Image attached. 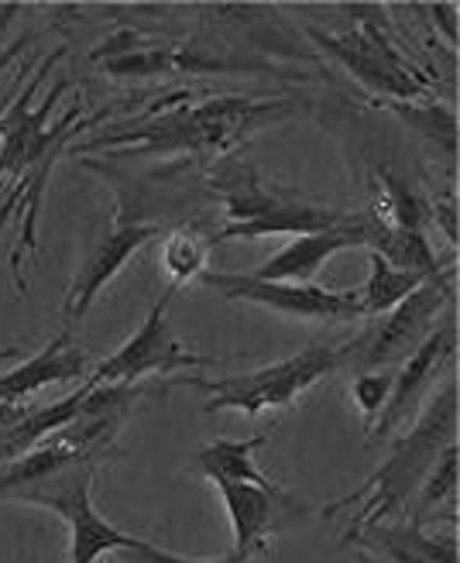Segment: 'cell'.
Here are the masks:
<instances>
[{"mask_svg": "<svg viewBox=\"0 0 460 563\" xmlns=\"http://www.w3.org/2000/svg\"><path fill=\"white\" fill-rule=\"evenodd\" d=\"M293 107L285 100L254 97H210L186 100L179 107L145 114L141 121L113 124L90 141H83L76 155L90 152H124V155H227L244 137L269 128L272 121L289 118Z\"/></svg>", "mask_w": 460, "mask_h": 563, "instance_id": "cell-1", "label": "cell"}, {"mask_svg": "<svg viewBox=\"0 0 460 563\" xmlns=\"http://www.w3.org/2000/svg\"><path fill=\"white\" fill-rule=\"evenodd\" d=\"M450 443H457V378L453 375L434 388V396H429L426 409L419 412L416 427L392 443L388 457L368 477L364 488L330 505V512L358 505L351 529L409 516L416 492L423 488L429 467L440 461V454Z\"/></svg>", "mask_w": 460, "mask_h": 563, "instance_id": "cell-2", "label": "cell"}, {"mask_svg": "<svg viewBox=\"0 0 460 563\" xmlns=\"http://www.w3.org/2000/svg\"><path fill=\"white\" fill-rule=\"evenodd\" d=\"M223 203L227 223L213 234V244L227 241H258L269 234H324L337 228H358L364 210H337L316 207L303 196L282 186H265L258 173L244 162H223L210 183Z\"/></svg>", "mask_w": 460, "mask_h": 563, "instance_id": "cell-3", "label": "cell"}, {"mask_svg": "<svg viewBox=\"0 0 460 563\" xmlns=\"http://www.w3.org/2000/svg\"><path fill=\"white\" fill-rule=\"evenodd\" d=\"M340 347L313 344L293 357L265 364L258 372L244 375H223V378H199L183 375L179 385L207 391V412H241V416H262L269 409H289L303 391H309L316 382L340 372Z\"/></svg>", "mask_w": 460, "mask_h": 563, "instance_id": "cell-4", "label": "cell"}, {"mask_svg": "<svg viewBox=\"0 0 460 563\" xmlns=\"http://www.w3.org/2000/svg\"><path fill=\"white\" fill-rule=\"evenodd\" d=\"M453 306V282L450 268L426 278L416 292H409L395 309H388L385 320H379L371 330H364L358 341L340 347V372L348 368L354 375L361 372H388L406 361L426 336L440 323V317Z\"/></svg>", "mask_w": 460, "mask_h": 563, "instance_id": "cell-5", "label": "cell"}, {"mask_svg": "<svg viewBox=\"0 0 460 563\" xmlns=\"http://www.w3.org/2000/svg\"><path fill=\"white\" fill-rule=\"evenodd\" d=\"M90 482H94V461H79L59 477H52L48 485L24 492L18 498L59 512L69 522V563H97L107 553H128L141 543L138 537H128L118 526H110L94 509Z\"/></svg>", "mask_w": 460, "mask_h": 563, "instance_id": "cell-6", "label": "cell"}, {"mask_svg": "<svg viewBox=\"0 0 460 563\" xmlns=\"http://www.w3.org/2000/svg\"><path fill=\"white\" fill-rule=\"evenodd\" d=\"M172 289H165L162 299L149 309L145 323H141L128 341L113 351L107 361H100L90 382L94 385H138L149 375H176V372H196V368H210L213 357L189 351L176 333L168 327V302Z\"/></svg>", "mask_w": 460, "mask_h": 563, "instance_id": "cell-7", "label": "cell"}, {"mask_svg": "<svg viewBox=\"0 0 460 563\" xmlns=\"http://www.w3.org/2000/svg\"><path fill=\"white\" fill-rule=\"evenodd\" d=\"M309 38L371 93L392 97L402 103L416 100L423 93V79L392 48V42L385 38L379 24L361 21V24L348 27V32H320V27H309Z\"/></svg>", "mask_w": 460, "mask_h": 563, "instance_id": "cell-8", "label": "cell"}, {"mask_svg": "<svg viewBox=\"0 0 460 563\" xmlns=\"http://www.w3.org/2000/svg\"><path fill=\"white\" fill-rule=\"evenodd\" d=\"M204 286L220 292L230 302H251L272 309L289 320H358V296L324 289V286H296V282H269L258 275H234V272H204Z\"/></svg>", "mask_w": 460, "mask_h": 563, "instance_id": "cell-9", "label": "cell"}, {"mask_svg": "<svg viewBox=\"0 0 460 563\" xmlns=\"http://www.w3.org/2000/svg\"><path fill=\"white\" fill-rule=\"evenodd\" d=\"M457 354V313L453 306L443 313V320L429 330L426 341L402 361V372L392 378V396L375 422L371 437H392L402 422L413 419V412L423 406L426 396H434V388L440 385L443 368Z\"/></svg>", "mask_w": 460, "mask_h": 563, "instance_id": "cell-10", "label": "cell"}, {"mask_svg": "<svg viewBox=\"0 0 460 563\" xmlns=\"http://www.w3.org/2000/svg\"><path fill=\"white\" fill-rule=\"evenodd\" d=\"M155 238H165V228L162 223H145V220H118L100 238H94L66 292V306H63L66 323H76L90 313V306L107 289V282L118 278L124 265L131 262V255H138V251L152 244Z\"/></svg>", "mask_w": 460, "mask_h": 563, "instance_id": "cell-11", "label": "cell"}, {"mask_svg": "<svg viewBox=\"0 0 460 563\" xmlns=\"http://www.w3.org/2000/svg\"><path fill=\"white\" fill-rule=\"evenodd\" d=\"M83 375H90V354L83 351V344L69 330H63L35 357H28L18 368L0 375V402L24 406V399H32L35 391L48 385L76 382Z\"/></svg>", "mask_w": 460, "mask_h": 563, "instance_id": "cell-12", "label": "cell"}, {"mask_svg": "<svg viewBox=\"0 0 460 563\" xmlns=\"http://www.w3.org/2000/svg\"><path fill=\"white\" fill-rule=\"evenodd\" d=\"M343 543H358L385 563H457L453 537H429L413 519L402 522H375L351 529Z\"/></svg>", "mask_w": 460, "mask_h": 563, "instance_id": "cell-13", "label": "cell"}, {"mask_svg": "<svg viewBox=\"0 0 460 563\" xmlns=\"http://www.w3.org/2000/svg\"><path fill=\"white\" fill-rule=\"evenodd\" d=\"M223 509L230 516V529H234V547L241 556L254 560L269 550V537L278 526V512L289 505L285 492L258 488V485H217Z\"/></svg>", "mask_w": 460, "mask_h": 563, "instance_id": "cell-14", "label": "cell"}, {"mask_svg": "<svg viewBox=\"0 0 460 563\" xmlns=\"http://www.w3.org/2000/svg\"><path fill=\"white\" fill-rule=\"evenodd\" d=\"M90 391H94V385L86 382L79 391H73V396H66L59 402L28 406V412L14 422V427L8 433H0V464L18 461L21 454H28V450H35L48 437L63 433L76 419H83L90 412Z\"/></svg>", "mask_w": 460, "mask_h": 563, "instance_id": "cell-15", "label": "cell"}, {"mask_svg": "<svg viewBox=\"0 0 460 563\" xmlns=\"http://www.w3.org/2000/svg\"><path fill=\"white\" fill-rule=\"evenodd\" d=\"M265 446V437H251V440H213L196 454L193 471L199 477H207L213 485H258V488H272L278 485L265 471H258L254 454Z\"/></svg>", "mask_w": 460, "mask_h": 563, "instance_id": "cell-16", "label": "cell"}, {"mask_svg": "<svg viewBox=\"0 0 460 563\" xmlns=\"http://www.w3.org/2000/svg\"><path fill=\"white\" fill-rule=\"evenodd\" d=\"M423 275L395 268L392 262H385L379 251H371L368 258V282L364 289L354 292L358 296V317H385L388 309H395L409 292H416L423 286Z\"/></svg>", "mask_w": 460, "mask_h": 563, "instance_id": "cell-17", "label": "cell"}, {"mask_svg": "<svg viewBox=\"0 0 460 563\" xmlns=\"http://www.w3.org/2000/svg\"><path fill=\"white\" fill-rule=\"evenodd\" d=\"M210 247L213 241L204 238L199 231H176V234H165V247H162V268L168 272V289L179 292L186 282L199 278L207 272L210 262Z\"/></svg>", "mask_w": 460, "mask_h": 563, "instance_id": "cell-18", "label": "cell"}, {"mask_svg": "<svg viewBox=\"0 0 460 563\" xmlns=\"http://www.w3.org/2000/svg\"><path fill=\"white\" fill-rule=\"evenodd\" d=\"M453 495H457V443H450L440 454V461L429 467L423 488L416 492V505L409 509V519L416 526H426L440 505L453 501Z\"/></svg>", "mask_w": 460, "mask_h": 563, "instance_id": "cell-19", "label": "cell"}, {"mask_svg": "<svg viewBox=\"0 0 460 563\" xmlns=\"http://www.w3.org/2000/svg\"><path fill=\"white\" fill-rule=\"evenodd\" d=\"M392 378L395 375H388V372H361V375H354L351 396H354V402H358V409L364 412L368 422H375L382 416V409H385V402L392 396Z\"/></svg>", "mask_w": 460, "mask_h": 563, "instance_id": "cell-20", "label": "cell"}, {"mask_svg": "<svg viewBox=\"0 0 460 563\" xmlns=\"http://www.w3.org/2000/svg\"><path fill=\"white\" fill-rule=\"evenodd\" d=\"M131 563H251L248 556H241L238 550H230L223 556H204V560H193V556H179V553H168V550H158L152 543L141 540L134 550H128Z\"/></svg>", "mask_w": 460, "mask_h": 563, "instance_id": "cell-21", "label": "cell"}, {"mask_svg": "<svg viewBox=\"0 0 460 563\" xmlns=\"http://www.w3.org/2000/svg\"><path fill=\"white\" fill-rule=\"evenodd\" d=\"M28 412V406H11V402H0V433H8L14 422Z\"/></svg>", "mask_w": 460, "mask_h": 563, "instance_id": "cell-22", "label": "cell"}, {"mask_svg": "<svg viewBox=\"0 0 460 563\" xmlns=\"http://www.w3.org/2000/svg\"><path fill=\"white\" fill-rule=\"evenodd\" d=\"M8 357H14V347H0V361H8Z\"/></svg>", "mask_w": 460, "mask_h": 563, "instance_id": "cell-23", "label": "cell"}]
</instances>
